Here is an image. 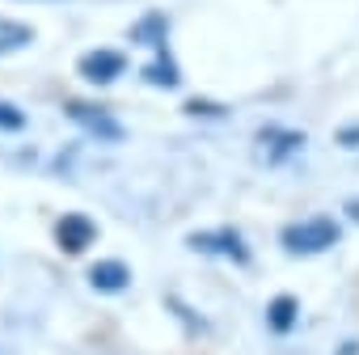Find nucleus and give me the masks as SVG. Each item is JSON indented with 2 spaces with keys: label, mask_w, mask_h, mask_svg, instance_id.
<instances>
[{
  "label": "nucleus",
  "mask_w": 359,
  "mask_h": 355,
  "mask_svg": "<svg viewBox=\"0 0 359 355\" xmlns=\"http://www.w3.org/2000/svg\"><path fill=\"white\" fill-rule=\"evenodd\" d=\"M334 241H338V225L325 220V216H313V220H300V225L283 229V250L287 254H321Z\"/></svg>",
  "instance_id": "obj_1"
},
{
  "label": "nucleus",
  "mask_w": 359,
  "mask_h": 355,
  "mask_svg": "<svg viewBox=\"0 0 359 355\" xmlns=\"http://www.w3.org/2000/svg\"><path fill=\"white\" fill-rule=\"evenodd\" d=\"M55 237H60V246H64L68 254H81V250H89V246H93L97 225H93L89 216H81V212H68V216L55 225Z\"/></svg>",
  "instance_id": "obj_4"
},
{
  "label": "nucleus",
  "mask_w": 359,
  "mask_h": 355,
  "mask_svg": "<svg viewBox=\"0 0 359 355\" xmlns=\"http://www.w3.org/2000/svg\"><path fill=\"white\" fill-rule=\"evenodd\" d=\"M165 34H169V22H165L161 13H148L140 26H131V39H135V43H148V47H161Z\"/></svg>",
  "instance_id": "obj_8"
},
{
  "label": "nucleus",
  "mask_w": 359,
  "mask_h": 355,
  "mask_svg": "<svg viewBox=\"0 0 359 355\" xmlns=\"http://www.w3.org/2000/svg\"><path fill=\"white\" fill-rule=\"evenodd\" d=\"M351 216H355V220H359V203H351Z\"/></svg>",
  "instance_id": "obj_14"
},
{
  "label": "nucleus",
  "mask_w": 359,
  "mask_h": 355,
  "mask_svg": "<svg viewBox=\"0 0 359 355\" xmlns=\"http://www.w3.org/2000/svg\"><path fill=\"white\" fill-rule=\"evenodd\" d=\"M22 127H26V114L13 102H0V131H22Z\"/></svg>",
  "instance_id": "obj_12"
},
{
  "label": "nucleus",
  "mask_w": 359,
  "mask_h": 355,
  "mask_svg": "<svg viewBox=\"0 0 359 355\" xmlns=\"http://www.w3.org/2000/svg\"><path fill=\"white\" fill-rule=\"evenodd\" d=\"M338 140H342V144H346V148H359V127H351V131H342V135H338Z\"/></svg>",
  "instance_id": "obj_13"
},
{
  "label": "nucleus",
  "mask_w": 359,
  "mask_h": 355,
  "mask_svg": "<svg viewBox=\"0 0 359 355\" xmlns=\"http://www.w3.org/2000/svg\"><path fill=\"white\" fill-rule=\"evenodd\" d=\"M266 321H271V330L287 334V330L296 326V300H292V296H279V300L266 309Z\"/></svg>",
  "instance_id": "obj_9"
},
{
  "label": "nucleus",
  "mask_w": 359,
  "mask_h": 355,
  "mask_svg": "<svg viewBox=\"0 0 359 355\" xmlns=\"http://www.w3.org/2000/svg\"><path fill=\"white\" fill-rule=\"evenodd\" d=\"M127 72V55L123 51H110V47H97V51H85L81 55V76L89 85H110Z\"/></svg>",
  "instance_id": "obj_2"
},
{
  "label": "nucleus",
  "mask_w": 359,
  "mask_h": 355,
  "mask_svg": "<svg viewBox=\"0 0 359 355\" xmlns=\"http://www.w3.org/2000/svg\"><path fill=\"white\" fill-rule=\"evenodd\" d=\"M34 43V30L26 22H13V18H0V55H18Z\"/></svg>",
  "instance_id": "obj_7"
},
{
  "label": "nucleus",
  "mask_w": 359,
  "mask_h": 355,
  "mask_svg": "<svg viewBox=\"0 0 359 355\" xmlns=\"http://www.w3.org/2000/svg\"><path fill=\"white\" fill-rule=\"evenodd\" d=\"M191 246H195V250H208V254H224V258H237V262H245V258H250V250H245L241 233H233V229L195 233V237H191Z\"/></svg>",
  "instance_id": "obj_5"
},
{
  "label": "nucleus",
  "mask_w": 359,
  "mask_h": 355,
  "mask_svg": "<svg viewBox=\"0 0 359 355\" xmlns=\"http://www.w3.org/2000/svg\"><path fill=\"white\" fill-rule=\"evenodd\" d=\"M68 119L76 123V127H85L89 135H97V140H123V127L102 110V106H85V102H68Z\"/></svg>",
  "instance_id": "obj_3"
},
{
  "label": "nucleus",
  "mask_w": 359,
  "mask_h": 355,
  "mask_svg": "<svg viewBox=\"0 0 359 355\" xmlns=\"http://www.w3.org/2000/svg\"><path fill=\"white\" fill-rule=\"evenodd\" d=\"M144 72H148V81H152V85H165V89H173L177 81H182V76H177V64H173V60H165V55H156Z\"/></svg>",
  "instance_id": "obj_10"
},
{
  "label": "nucleus",
  "mask_w": 359,
  "mask_h": 355,
  "mask_svg": "<svg viewBox=\"0 0 359 355\" xmlns=\"http://www.w3.org/2000/svg\"><path fill=\"white\" fill-rule=\"evenodd\" d=\"M89 283H93L97 292H123V288L131 283V271H127L118 258H106V262H97V267L89 271Z\"/></svg>",
  "instance_id": "obj_6"
},
{
  "label": "nucleus",
  "mask_w": 359,
  "mask_h": 355,
  "mask_svg": "<svg viewBox=\"0 0 359 355\" xmlns=\"http://www.w3.org/2000/svg\"><path fill=\"white\" fill-rule=\"evenodd\" d=\"M262 140H275V156H292V152H300L304 148V135L300 131H262Z\"/></svg>",
  "instance_id": "obj_11"
}]
</instances>
